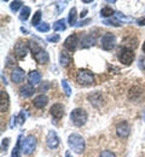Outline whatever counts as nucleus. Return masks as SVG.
Wrapping results in <instances>:
<instances>
[{"label": "nucleus", "instance_id": "15", "mask_svg": "<svg viewBox=\"0 0 145 157\" xmlns=\"http://www.w3.org/2000/svg\"><path fill=\"white\" fill-rule=\"evenodd\" d=\"M28 81H29V85L30 86H36L40 83L41 81V74L38 71V70H33L28 74Z\"/></svg>", "mask_w": 145, "mask_h": 157}, {"label": "nucleus", "instance_id": "26", "mask_svg": "<svg viewBox=\"0 0 145 157\" xmlns=\"http://www.w3.org/2000/svg\"><path fill=\"white\" fill-rule=\"evenodd\" d=\"M113 15H115V12H114V10H113L110 6H105V7H103V9L101 10V16L104 17V18L111 17Z\"/></svg>", "mask_w": 145, "mask_h": 157}, {"label": "nucleus", "instance_id": "38", "mask_svg": "<svg viewBox=\"0 0 145 157\" xmlns=\"http://www.w3.org/2000/svg\"><path fill=\"white\" fill-rule=\"evenodd\" d=\"M139 68L145 70V57H140L139 58Z\"/></svg>", "mask_w": 145, "mask_h": 157}, {"label": "nucleus", "instance_id": "8", "mask_svg": "<svg viewBox=\"0 0 145 157\" xmlns=\"http://www.w3.org/2000/svg\"><path fill=\"white\" fill-rule=\"evenodd\" d=\"M28 47L29 44H27V41H18L15 45V55L18 59L25 58L27 53H28Z\"/></svg>", "mask_w": 145, "mask_h": 157}, {"label": "nucleus", "instance_id": "7", "mask_svg": "<svg viewBox=\"0 0 145 157\" xmlns=\"http://www.w3.org/2000/svg\"><path fill=\"white\" fill-rule=\"evenodd\" d=\"M102 47L105 51H111L116 45V36L113 33H105L102 36Z\"/></svg>", "mask_w": 145, "mask_h": 157}, {"label": "nucleus", "instance_id": "28", "mask_svg": "<svg viewBox=\"0 0 145 157\" xmlns=\"http://www.w3.org/2000/svg\"><path fill=\"white\" fill-rule=\"evenodd\" d=\"M22 5H23V2L21 0H15L10 4V9H11L12 12H17L20 10V7H22Z\"/></svg>", "mask_w": 145, "mask_h": 157}, {"label": "nucleus", "instance_id": "43", "mask_svg": "<svg viewBox=\"0 0 145 157\" xmlns=\"http://www.w3.org/2000/svg\"><path fill=\"white\" fill-rule=\"evenodd\" d=\"M82 2H85V4H88V2H92V0H83Z\"/></svg>", "mask_w": 145, "mask_h": 157}, {"label": "nucleus", "instance_id": "9", "mask_svg": "<svg viewBox=\"0 0 145 157\" xmlns=\"http://www.w3.org/2000/svg\"><path fill=\"white\" fill-rule=\"evenodd\" d=\"M129 132H131V128H129L128 122L121 121L120 123H117V126H116V134H117V137L119 138H121V139L128 138Z\"/></svg>", "mask_w": 145, "mask_h": 157}, {"label": "nucleus", "instance_id": "4", "mask_svg": "<svg viewBox=\"0 0 145 157\" xmlns=\"http://www.w3.org/2000/svg\"><path fill=\"white\" fill-rule=\"evenodd\" d=\"M76 80L82 86H90V85L94 83V76H93L92 71H90L87 69H79L78 74H76Z\"/></svg>", "mask_w": 145, "mask_h": 157}, {"label": "nucleus", "instance_id": "19", "mask_svg": "<svg viewBox=\"0 0 145 157\" xmlns=\"http://www.w3.org/2000/svg\"><path fill=\"white\" fill-rule=\"evenodd\" d=\"M94 41H96V38L91 33H88L81 40V47L82 48H88V47H91V46L94 45Z\"/></svg>", "mask_w": 145, "mask_h": 157}, {"label": "nucleus", "instance_id": "39", "mask_svg": "<svg viewBox=\"0 0 145 157\" xmlns=\"http://www.w3.org/2000/svg\"><path fill=\"white\" fill-rule=\"evenodd\" d=\"M138 24H139V25H145V18L138 21Z\"/></svg>", "mask_w": 145, "mask_h": 157}, {"label": "nucleus", "instance_id": "35", "mask_svg": "<svg viewBox=\"0 0 145 157\" xmlns=\"http://www.w3.org/2000/svg\"><path fill=\"white\" fill-rule=\"evenodd\" d=\"M103 23L104 24H106V25H115V27H119V25H120L119 22H116V21H111V20H105Z\"/></svg>", "mask_w": 145, "mask_h": 157}, {"label": "nucleus", "instance_id": "37", "mask_svg": "<svg viewBox=\"0 0 145 157\" xmlns=\"http://www.w3.org/2000/svg\"><path fill=\"white\" fill-rule=\"evenodd\" d=\"M90 22H91V20H90V18H87V20H83V21H81L80 23H78V24H76V27H83V25H87Z\"/></svg>", "mask_w": 145, "mask_h": 157}, {"label": "nucleus", "instance_id": "1", "mask_svg": "<svg viewBox=\"0 0 145 157\" xmlns=\"http://www.w3.org/2000/svg\"><path fill=\"white\" fill-rule=\"evenodd\" d=\"M28 42H29V48L32 50V53H33L34 59H35L39 64H46V63L48 62V59H50L48 53H47L44 48H41V47L38 45V42H35L34 40L28 41Z\"/></svg>", "mask_w": 145, "mask_h": 157}, {"label": "nucleus", "instance_id": "5", "mask_svg": "<svg viewBox=\"0 0 145 157\" xmlns=\"http://www.w3.org/2000/svg\"><path fill=\"white\" fill-rule=\"evenodd\" d=\"M117 58L119 60L124 64V65H131L133 59H134V52L133 50H129V48H126V47H121L119 50V53H117Z\"/></svg>", "mask_w": 145, "mask_h": 157}, {"label": "nucleus", "instance_id": "11", "mask_svg": "<svg viewBox=\"0 0 145 157\" xmlns=\"http://www.w3.org/2000/svg\"><path fill=\"white\" fill-rule=\"evenodd\" d=\"M46 144L50 149H56L59 145V138L57 136V133L55 131H50L47 138H46Z\"/></svg>", "mask_w": 145, "mask_h": 157}, {"label": "nucleus", "instance_id": "24", "mask_svg": "<svg viewBox=\"0 0 145 157\" xmlns=\"http://www.w3.org/2000/svg\"><path fill=\"white\" fill-rule=\"evenodd\" d=\"M29 15H30V7H29V6H24V7H22L21 13H20V20H21L22 22H25V21L28 20Z\"/></svg>", "mask_w": 145, "mask_h": 157}, {"label": "nucleus", "instance_id": "2", "mask_svg": "<svg viewBox=\"0 0 145 157\" xmlns=\"http://www.w3.org/2000/svg\"><path fill=\"white\" fill-rule=\"evenodd\" d=\"M68 145H69V147L74 152L82 154L83 150H85V146H86V143H85V139L80 134L73 133V134H70L69 138H68Z\"/></svg>", "mask_w": 145, "mask_h": 157}, {"label": "nucleus", "instance_id": "14", "mask_svg": "<svg viewBox=\"0 0 145 157\" xmlns=\"http://www.w3.org/2000/svg\"><path fill=\"white\" fill-rule=\"evenodd\" d=\"M10 105V99H9V94L5 91L0 92V110L1 113H6Z\"/></svg>", "mask_w": 145, "mask_h": 157}, {"label": "nucleus", "instance_id": "41", "mask_svg": "<svg viewBox=\"0 0 145 157\" xmlns=\"http://www.w3.org/2000/svg\"><path fill=\"white\" fill-rule=\"evenodd\" d=\"M21 30L24 33V34H28V33H29V32H28V29H27V28H23V27L21 28Z\"/></svg>", "mask_w": 145, "mask_h": 157}, {"label": "nucleus", "instance_id": "23", "mask_svg": "<svg viewBox=\"0 0 145 157\" xmlns=\"http://www.w3.org/2000/svg\"><path fill=\"white\" fill-rule=\"evenodd\" d=\"M21 141H22V136H20L18 139H17V143H16L15 147H13V150H12L11 157H21Z\"/></svg>", "mask_w": 145, "mask_h": 157}, {"label": "nucleus", "instance_id": "25", "mask_svg": "<svg viewBox=\"0 0 145 157\" xmlns=\"http://www.w3.org/2000/svg\"><path fill=\"white\" fill-rule=\"evenodd\" d=\"M65 29H67V25H65L64 20H58L53 24V30H56V32H63Z\"/></svg>", "mask_w": 145, "mask_h": 157}, {"label": "nucleus", "instance_id": "45", "mask_svg": "<svg viewBox=\"0 0 145 157\" xmlns=\"http://www.w3.org/2000/svg\"><path fill=\"white\" fill-rule=\"evenodd\" d=\"M143 118L145 120V111H144V115H143Z\"/></svg>", "mask_w": 145, "mask_h": 157}, {"label": "nucleus", "instance_id": "17", "mask_svg": "<svg viewBox=\"0 0 145 157\" xmlns=\"http://www.w3.org/2000/svg\"><path fill=\"white\" fill-rule=\"evenodd\" d=\"M23 78H24V71H23V69L21 68H15L13 70H12V73H11V80L15 82V83H20L23 81Z\"/></svg>", "mask_w": 145, "mask_h": 157}, {"label": "nucleus", "instance_id": "16", "mask_svg": "<svg viewBox=\"0 0 145 157\" xmlns=\"http://www.w3.org/2000/svg\"><path fill=\"white\" fill-rule=\"evenodd\" d=\"M143 94V88L139 86H133L128 92V98L131 100H138Z\"/></svg>", "mask_w": 145, "mask_h": 157}, {"label": "nucleus", "instance_id": "10", "mask_svg": "<svg viewBox=\"0 0 145 157\" xmlns=\"http://www.w3.org/2000/svg\"><path fill=\"white\" fill-rule=\"evenodd\" d=\"M80 41H79V35L78 34H71V35H69L65 41H64V47L68 50V51H75L76 50V46H78V44H79Z\"/></svg>", "mask_w": 145, "mask_h": 157}, {"label": "nucleus", "instance_id": "36", "mask_svg": "<svg viewBox=\"0 0 145 157\" xmlns=\"http://www.w3.org/2000/svg\"><path fill=\"white\" fill-rule=\"evenodd\" d=\"M67 4H68L67 1H64V2H56V5L58 6V12H61V11H62L63 9L67 6Z\"/></svg>", "mask_w": 145, "mask_h": 157}, {"label": "nucleus", "instance_id": "21", "mask_svg": "<svg viewBox=\"0 0 145 157\" xmlns=\"http://www.w3.org/2000/svg\"><path fill=\"white\" fill-rule=\"evenodd\" d=\"M76 18H78V12H76V9H75V7H73V9L70 10V12H69V16H68L69 24H70L71 27H73V25H75V27H76V24H78Z\"/></svg>", "mask_w": 145, "mask_h": 157}, {"label": "nucleus", "instance_id": "12", "mask_svg": "<svg viewBox=\"0 0 145 157\" xmlns=\"http://www.w3.org/2000/svg\"><path fill=\"white\" fill-rule=\"evenodd\" d=\"M88 100L91 101V104L96 108H99L103 105V94L101 92H94V93H91L88 94Z\"/></svg>", "mask_w": 145, "mask_h": 157}, {"label": "nucleus", "instance_id": "22", "mask_svg": "<svg viewBox=\"0 0 145 157\" xmlns=\"http://www.w3.org/2000/svg\"><path fill=\"white\" fill-rule=\"evenodd\" d=\"M70 62H71L70 56H69L67 52H63L62 51L61 55H59V63H61V65H62V67H68Z\"/></svg>", "mask_w": 145, "mask_h": 157}, {"label": "nucleus", "instance_id": "31", "mask_svg": "<svg viewBox=\"0 0 145 157\" xmlns=\"http://www.w3.org/2000/svg\"><path fill=\"white\" fill-rule=\"evenodd\" d=\"M36 29H38V32H41V33H46V32H48L50 30V24L48 23H41L40 25H38L36 27Z\"/></svg>", "mask_w": 145, "mask_h": 157}, {"label": "nucleus", "instance_id": "40", "mask_svg": "<svg viewBox=\"0 0 145 157\" xmlns=\"http://www.w3.org/2000/svg\"><path fill=\"white\" fill-rule=\"evenodd\" d=\"M86 13H87V10H83L82 12L80 13V16H81V18H82V17H85V16H86Z\"/></svg>", "mask_w": 145, "mask_h": 157}, {"label": "nucleus", "instance_id": "42", "mask_svg": "<svg viewBox=\"0 0 145 157\" xmlns=\"http://www.w3.org/2000/svg\"><path fill=\"white\" fill-rule=\"evenodd\" d=\"M65 157H71V155H70V152H69V151H67V152H65Z\"/></svg>", "mask_w": 145, "mask_h": 157}, {"label": "nucleus", "instance_id": "30", "mask_svg": "<svg viewBox=\"0 0 145 157\" xmlns=\"http://www.w3.org/2000/svg\"><path fill=\"white\" fill-rule=\"evenodd\" d=\"M9 144H10V138H4L2 141H1V152H2V154L7 151Z\"/></svg>", "mask_w": 145, "mask_h": 157}, {"label": "nucleus", "instance_id": "33", "mask_svg": "<svg viewBox=\"0 0 145 157\" xmlns=\"http://www.w3.org/2000/svg\"><path fill=\"white\" fill-rule=\"evenodd\" d=\"M59 40H61V36L58 34H52V35L47 36V41L48 42H58Z\"/></svg>", "mask_w": 145, "mask_h": 157}, {"label": "nucleus", "instance_id": "6", "mask_svg": "<svg viewBox=\"0 0 145 157\" xmlns=\"http://www.w3.org/2000/svg\"><path fill=\"white\" fill-rule=\"evenodd\" d=\"M36 147V139L34 136H28L23 140V144H22V151L25 154V155H30Z\"/></svg>", "mask_w": 145, "mask_h": 157}, {"label": "nucleus", "instance_id": "13", "mask_svg": "<svg viewBox=\"0 0 145 157\" xmlns=\"http://www.w3.org/2000/svg\"><path fill=\"white\" fill-rule=\"evenodd\" d=\"M51 115L56 120H61L63 117V115H64V106L59 103L53 104L51 106Z\"/></svg>", "mask_w": 145, "mask_h": 157}, {"label": "nucleus", "instance_id": "29", "mask_svg": "<svg viewBox=\"0 0 145 157\" xmlns=\"http://www.w3.org/2000/svg\"><path fill=\"white\" fill-rule=\"evenodd\" d=\"M62 87H63L64 93L69 97V96L71 94V88H70V85L68 83V81H67V80H62Z\"/></svg>", "mask_w": 145, "mask_h": 157}, {"label": "nucleus", "instance_id": "18", "mask_svg": "<svg viewBox=\"0 0 145 157\" xmlns=\"http://www.w3.org/2000/svg\"><path fill=\"white\" fill-rule=\"evenodd\" d=\"M48 103V98L45 96V94H40V96H36L34 100H33V104L35 108L38 109H44Z\"/></svg>", "mask_w": 145, "mask_h": 157}, {"label": "nucleus", "instance_id": "34", "mask_svg": "<svg viewBox=\"0 0 145 157\" xmlns=\"http://www.w3.org/2000/svg\"><path fill=\"white\" fill-rule=\"evenodd\" d=\"M99 157H115V154L109 151V150H104V151H102V154H101Z\"/></svg>", "mask_w": 145, "mask_h": 157}, {"label": "nucleus", "instance_id": "27", "mask_svg": "<svg viewBox=\"0 0 145 157\" xmlns=\"http://www.w3.org/2000/svg\"><path fill=\"white\" fill-rule=\"evenodd\" d=\"M40 21H41V11L39 10V11H36V12L34 13V16H33V18H32V25H34V27L40 25V24H41Z\"/></svg>", "mask_w": 145, "mask_h": 157}, {"label": "nucleus", "instance_id": "3", "mask_svg": "<svg viewBox=\"0 0 145 157\" xmlns=\"http://www.w3.org/2000/svg\"><path fill=\"white\" fill-rule=\"evenodd\" d=\"M70 120L71 122L76 126V127H81L86 123L87 121V113L86 110H83L82 108H78V109H74L71 113H70Z\"/></svg>", "mask_w": 145, "mask_h": 157}, {"label": "nucleus", "instance_id": "32", "mask_svg": "<svg viewBox=\"0 0 145 157\" xmlns=\"http://www.w3.org/2000/svg\"><path fill=\"white\" fill-rule=\"evenodd\" d=\"M115 16L119 18V20H122L124 22H132V18L131 17H127V16H124V13H121V12H115Z\"/></svg>", "mask_w": 145, "mask_h": 157}, {"label": "nucleus", "instance_id": "44", "mask_svg": "<svg viewBox=\"0 0 145 157\" xmlns=\"http://www.w3.org/2000/svg\"><path fill=\"white\" fill-rule=\"evenodd\" d=\"M142 50H143V52L145 53V42L143 44V46H142Z\"/></svg>", "mask_w": 145, "mask_h": 157}, {"label": "nucleus", "instance_id": "20", "mask_svg": "<svg viewBox=\"0 0 145 157\" xmlns=\"http://www.w3.org/2000/svg\"><path fill=\"white\" fill-rule=\"evenodd\" d=\"M34 88H33V86H30V85H25V86H23L21 87V91H20V94H21L22 98H29V97H32L33 94H34Z\"/></svg>", "mask_w": 145, "mask_h": 157}]
</instances>
